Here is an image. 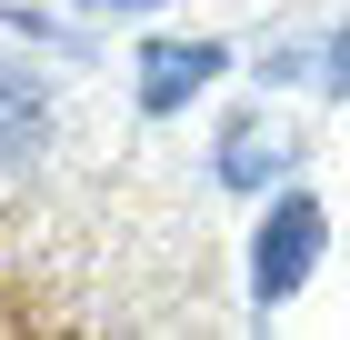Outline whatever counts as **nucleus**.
Returning <instances> with one entry per match:
<instances>
[{"label": "nucleus", "instance_id": "1", "mask_svg": "<svg viewBox=\"0 0 350 340\" xmlns=\"http://www.w3.org/2000/svg\"><path fill=\"white\" fill-rule=\"evenodd\" d=\"M321 240H330V210L310 200V190H291V200L260 220V240H250V250H260V261H250V300H260V311H280V300L321 270Z\"/></svg>", "mask_w": 350, "mask_h": 340}, {"label": "nucleus", "instance_id": "2", "mask_svg": "<svg viewBox=\"0 0 350 340\" xmlns=\"http://www.w3.org/2000/svg\"><path fill=\"white\" fill-rule=\"evenodd\" d=\"M230 70L220 40H140V110H180L190 90H211Z\"/></svg>", "mask_w": 350, "mask_h": 340}, {"label": "nucleus", "instance_id": "3", "mask_svg": "<svg viewBox=\"0 0 350 340\" xmlns=\"http://www.w3.org/2000/svg\"><path fill=\"white\" fill-rule=\"evenodd\" d=\"M40 151H51V90L21 60H0V170H30Z\"/></svg>", "mask_w": 350, "mask_h": 340}, {"label": "nucleus", "instance_id": "4", "mask_svg": "<svg viewBox=\"0 0 350 340\" xmlns=\"http://www.w3.org/2000/svg\"><path fill=\"white\" fill-rule=\"evenodd\" d=\"M220 181H230V190H241V181H270V140L250 131V120H241L230 140H220Z\"/></svg>", "mask_w": 350, "mask_h": 340}, {"label": "nucleus", "instance_id": "5", "mask_svg": "<svg viewBox=\"0 0 350 340\" xmlns=\"http://www.w3.org/2000/svg\"><path fill=\"white\" fill-rule=\"evenodd\" d=\"M330 80H340V90H350V30H340V51H330Z\"/></svg>", "mask_w": 350, "mask_h": 340}, {"label": "nucleus", "instance_id": "6", "mask_svg": "<svg viewBox=\"0 0 350 340\" xmlns=\"http://www.w3.org/2000/svg\"><path fill=\"white\" fill-rule=\"evenodd\" d=\"M81 10H150V0H81Z\"/></svg>", "mask_w": 350, "mask_h": 340}]
</instances>
